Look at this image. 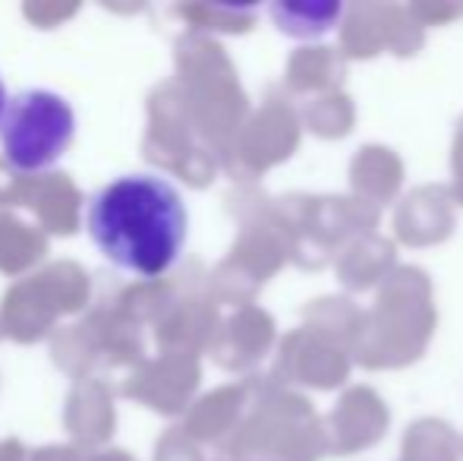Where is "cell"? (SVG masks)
I'll list each match as a JSON object with an SVG mask.
<instances>
[{"mask_svg": "<svg viewBox=\"0 0 463 461\" xmlns=\"http://www.w3.org/2000/svg\"><path fill=\"white\" fill-rule=\"evenodd\" d=\"M186 203L158 174H120L89 199L86 228L92 244L117 269L158 278L186 244Z\"/></svg>", "mask_w": 463, "mask_h": 461, "instance_id": "obj_1", "label": "cell"}, {"mask_svg": "<svg viewBox=\"0 0 463 461\" xmlns=\"http://www.w3.org/2000/svg\"><path fill=\"white\" fill-rule=\"evenodd\" d=\"M76 136V111L61 92L25 89L6 108L0 149L13 171H48L63 158Z\"/></svg>", "mask_w": 463, "mask_h": 461, "instance_id": "obj_2", "label": "cell"}, {"mask_svg": "<svg viewBox=\"0 0 463 461\" xmlns=\"http://www.w3.org/2000/svg\"><path fill=\"white\" fill-rule=\"evenodd\" d=\"M6 108H10V95H6V86H4V80H0V123H4V117H6Z\"/></svg>", "mask_w": 463, "mask_h": 461, "instance_id": "obj_3", "label": "cell"}]
</instances>
